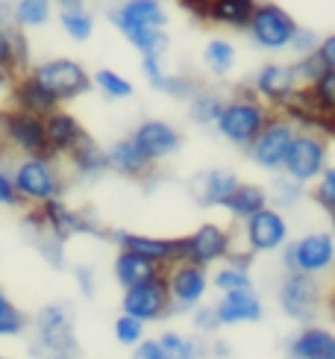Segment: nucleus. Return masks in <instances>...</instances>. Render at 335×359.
<instances>
[{"label":"nucleus","instance_id":"nucleus-57","mask_svg":"<svg viewBox=\"0 0 335 359\" xmlns=\"http://www.w3.org/2000/svg\"><path fill=\"white\" fill-rule=\"evenodd\" d=\"M0 359H6V356H0Z\"/></svg>","mask_w":335,"mask_h":359},{"label":"nucleus","instance_id":"nucleus-3","mask_svg":"<svg viewBox=\"0 0 335 359\" xmlns=\"http://www.w3.org/2000/svg\"><path fill=\"white\" fill-rule=\"evenodd\" d=\"M324 168H327V139L315 130L294 133L292 147H288L282 162V171L294 183H312V180L321 177Z\"/></svg>","mask_w":335,"mask_h":359},{"label":"nucleus","instance_id":"nucleus-24","mask_svg":"<svg viewBox=\"0 0 335 359\" xmlns=\"http://www.w3.org/2000/svg\"><path fill=\"white\" fill-rule=\"evenodd\" d=\"M288 353H292V359H335V333L306 324L303 333L292 339Z\"/></svg>","mask_w":335,"mask_h":359},{"label":"nucleus","instance_id":"nucleus-32","mask_svg":"<svg viewBox=\"0 0 335 359\" xmlns=\"http://www.w3.org/2000/svg\"><path fill=\"white\" fill-rule=\"evenodd\" d=\"M50 18V0H18L15 4V24L18 27H41Z\"/></svg>","mask_w":335,"mask_h":359},{"label":"nucleus","instance_id":"nucleus-55","mask_svg":"<svg viewBox=\"0 0 335 359\" xmlns=\"http://www.w3.org/2000/svg\"><path fill=\"white\" fill-rule=\"evenodd\" d=\"M329 215H332V230H335V209H332V212H329Z\"/></svg>","mask_w":335,"mask_h":359},{"label":"nucleus","instance_id":"nucleus-11","mask_svg":"<svg viewBox=\"0 0 335 359\" xmlns=\"http://www.w3.org/2000/svg\"><path fill=\"white\" fill-rule=\"evenodd\" d=\"M165 283H168V292H171V312L174 309H179V312L194 309L209 289L206 268L186 262V259L165 268Z\"/></svg>","mask_w":335,"mask_h":359},{"label":"nucleus","instance_id":"nucleus-49","mask_svg":"<svg viewBox=\"0 0 335 359\" xmlns=\"http://www.w3.org/2000/svg\"><path fill=\"white\" fill-rule=\"evenodd\" d=\"M224 259H226V265H233V268H241V271H247V268L253 265V250H247V253H235V250H230Z\"/></svg>","mask_w":335,"mask_h":359},{"label":"nucleus","instance_id":"nucleus-30","mask_svg":"<svg viewBox=\"0 0 335 359\" xmlns=\"http://www.w3.org/2000/svg\"><path fill=\"white\" fill-rule=\"evenodd\" d=\"M59 21H62L65 33H68L74 41H86V39H91V29H95V21H91V15H88L80 4L65 6L62 15H59Z\"/></svg>","mask_w":335,"mask_h":359},{"label":"nucleus","instance_id":"nucleus-13","mask_svg":"<svg viewBox=\"0 0 335 359\" xmlns=\"http://www.w3.org/2000/svg\"><path fill=\"white\" fill-rule=\"evenodd\" d=\"M230 250H233V233L218 227V224H203L191 236L182 238V259L203 268L224 259Z\"/></svg>","mask_w":335,"mask_h":359},{"label":"nucleus","instance_id":"nucleus-37","mask_svg":"<svg viewBox=\"0 0 335 359\" xmlns=\"http://www.w3.org/2000/svg\"><path fill=\"white\" fill-rule=\"evenodd\" d=\"M212 286H215L218 292H241V289H253L247 271H241V268H233V265H224L221 271L215 274V280H212Z\"/></svg>","mask_w":335,"mask_h":359},{"label":"nucleus","instance_id":"nucleus-1","mask_svg":"<svg viewBox=\"0 0 335 359\" xmlns=\"http://www.w3.org/2000/svg\"><path fill=\"white\" fill-rule=\"evenodd\" d=\"M271 115H273V109L259 100L256 92L247 88V92H238L235 97L224 100V109L218 115L215 127L224 139H230L238 147H247L259 136V130L268 124Z\"/></svg>","mask_w":335,"mask_h":359},{"label":"nucleus","instance_id":"nucleus-27","mask_svg":"<svg viewBox=\"0 0 335 359\" xmlns=\"http://www.w3.org/2000/svg\"><path fill=\"white\" fill-rule=\"evenodd\" d=\"M253 6H256V0H209L203 21L224 24V27H233V29H247Z\"/></svg>","mask_w":335,"mask_h":359},{"label":"nucleus","instance_id":"nucleus-23","mask_svg":"<svg viewBox=\"0 0 335 359\" xmlns=\"http://www.w3.org/2000/svg\"><path fill=\"white\" fill-rule=\"evenodd\" d=\"M106 162H109V168L118 171V174H124L130 180H144L150 177V171H153L156 162H150L139 147H135L132 139H121L115 142L109 151H106Z\"/></svg>","mask_w":335,"mask_h":359},{"label":"nucleus","instance_id":"nucleus-16","mask_svg":"<svg viewBox=\"0 0 335 359\" xmlns=\"http://www.w3.org/2000/svg\"><path fill=\"white\" fill-rule=\"evenodd\" d=\"M253 92H256V97L262 103H268L271 109H280L282 103H288L294 97V92H297L294 71L288 65H265L262 71L256 74Z\"/></svg>","mask_w":335,"mask_h":359},{"label":"nucleus","instance_id":"nucleus-17","mask_svg":"<svg viewBox=\"0 0 335 359\" xmlns=\"http://www.w3.org/2000/svg\"><path fill=\"white\" fill-rule=\"evenodd\" d=\"M109 18L124 36H132L135 29H142V27H165L168 24V15L159 0H127V4H121L118 9L109 12Z\"/></svg>","mask_w":335,"mask_h":359},{"label":"nucleus","instance_id":"nucleus-39","mask_svg":"<svg viewBox=\"0 0 335 359\" xmlns=\"http://www.w3.org/2000/svg\"><path fill=\"white\" fill-rule=\"evenodd\" d=\"M115 339L121 341V345H127V348H135L139 341L144 339V321H139V318H132V316H121L118 321H115Z\"/></svg>","mask_w":335,"mask_h":359},{"label":"nucleus","instance_id":"nucleus-10","mask_svg":"<svg viewBox=\"0 0 335 359\" xmlns=\"http://www.w3.org/2000/svg\"><path fill=\"white\" fill-rule=\"evenodd\" d=\"M36 330H39V341L48 351H53L56 356L71 359L80 353L77 336H74V321L65 304H50L39 312L36 318Z\"/></svg>","mask_w":335,"mask_h":359},{"label":"nucleus","instance_id":"nucleus-48","mask_svg":"<svg viewBox=\"0 0 335 359\" xmlns=\"http://www.w3.org/2000/svg\"><path fill=\"white\" fill-rule=\"evenodd\" d=\"M317 56H321V62L329 71H335V36H329V39H324L321 44H317Z\"/></svg>","mask_w":335,"mask_h":359},{"label":"nucleus","instance_id":"nucleus-33","mask_svg":"<svg viewBox=\"0 0 335 359\" xmlns=\"http://www.w3.org/2000/svg\"><path fill=\"white\" fill-rule=\"evenodd\" d=\"M203 56H206V65L212 68V74H218V77H224V74H230V68H233V62H235V50H233V44H230V41H224V39L209 41Z\"/></svg>","mask_w":335,"mask_h":359},{"label":"nucleus","instance_id":"nucleus-40","mask_svg":"<svg viewBox=\"0 0 335 359\" xmlns=\"http://www.w3.org/2000/svg\"><path fill=\"white\" fill-rule=\"evenodd\" d=\"M312 198L321 203L324 209H329V212L335 209V165L321 171V177H317V186L312 191Z\"/></svg>","mask_w":335,"mask_h":359},{"label":"nucleus","instance_id":"nucleus-15","mask_svg":"<svg viewBox=\"0 0 335 359\" xmlns=\"http://www.w3.org/2000/svg\"><path fill=\"white\" fill-rule=\"evenodd\" d=\"M39 215H41V221H44V227H48V230L59 238V242H65V238L77 236V233L106 238V233L95 224V218L86 215V212H74V209H68L59 198L39 203Z\"/></svg>","mask_w":335,"mask_h":359},{"label":"nucleus","instance_id":"nucleus-35","mask_svg":"<svg viewBox=\"0 0 335 359\" xmlns=\"http://www.w3.org/2000/svg\"><path fill=\"white\" fill-rule=\"evenodd\" d=\"M95 86L100 88L106 97H112V100H121V97H130L132 95V83H127L121 74H115L109 68H103V71L95 74Z\"/></svg>","mask_w":335,"mask_h":359},{"label":"nucleus","instance_id":"nucleus-51","mask_svg":"<svg viewBox=\"0 0 335 359\" xmlns=\"http://www.w3.org/2000/svg\"><path fill=\"white\" fill-rule=\"evenodd\" d=\"M215 356H230V345H224V341H215Z\"/></svg>","mask_w":335,"mask_h":359},{"label":"nucleus","instance_id":"nucleus-9","mask_svg":"<svg viewBox=\"0 0 335 359\" xmlns=\"http://www.w3.org/2000/svg\"><path fill=\"white\" fill-rule=\"evenodd\" d=\"M4 142L15 147L21 156H50L48 136H44V118L33 112L24 109L4 112Z\"/></svg>","mask_w":335,"mask_h":359},{"label":"nucleus","instance_id":"nucleus-52","mask_svg":"<svg viewBox=\"0 0 335 359\" xmlns=\"http://www.w3.org/2000/svg\"><path fill=\"white\" fill-rule=\"evenodd\" d=\"M327 306H329V316H332V321H335V289H332V294L327 297Z\"/></svg>","mask_w":335,"mask_h":359},{"label":"nucleus","instance_id":"nucleus-12","mask_svg":"<svg viewBox=\"0 0 335 359\" xmlns=\"http://www.w3.org/2000/svg\"><path fill=\"white\" fill-rule=\"evenodd\" d=\"M124 312L139 321H159L171 312V292H168L165 271L153 280H144L139 286L124 289Z\"/></svg>","mask_w":335,"mask_h":359},{"label":"nucleus","instance_id":"nucleus-20","mask_svg":"<svg viewBox=\"0 0 335 359\" xmlns=\"http://www.w3.org/2000/svg\"><path fill=\"white\" fill-rule=\"evenodd\" d=\"M44 136H48V151L50 156H65L74 144H80L88 133L80 127V121L62 107L44 115Z\"/></svg>","mask_w":335,"mask_h":359},{"label":"nucleus","instance_id":"nucleus-29","mask_svg":"<svg viewBox=\"0 0 335 359\" xmlns=\"http://www.w3.org/2000/svg\"><path fill=\"white\" fill-rule=\"evenodd\" d=\"M262 206H268V191L259 186H250V183H238L230 198L224 201V209H230L233 218H238V221L250 218Z\"/></svg>","mask_w":335,"mask_h":359},{"label":"nucleus","instance_id":"nucleus-54","mask_svg":"<svg viewBox=\"0 0 335 359\" xmlns=\"http://www.w3.org/2000/svg\"><path fill=\"white\" fill-rule=\"evenodd\" d=\"M4 27H6V24H4V9H0V33H4Z\"/></svg>","mask_w":335,"mask_h":359},{"label":"nucleus","instance_id":"nucleus-41","mask_svg":"<svg viewBox=\"0 0 335 359\" xmlns=\"http://www.w3.org/2000/svg\"><path fill=\"white\" fill-rule=\"evenodd\" d=\"M0 206H24L21 194L15 191V183H12V174L6 168H0Z\"/></svg>","mask_w":335,"mask_h":359},{"label":"nucleus","instance_id":"nucleus-14","mask_svg":"<svg viewBox=\"0 0 335 359\" xmlns=\"http://www.w3.org/2000/svg\"><path fill=\"white\" fill-rule=\"evenodd\" d=\"M245 242L253 253H265V250H277L288 242V224L285 218L271 206H262L259 212H253L250 218H245Z\"/></svg>","mask_w":335,"mask_h":359},{"label":"nucleus","instance_id":"nucleus-46","mask_svg":"<svg viewBox=\"0 0 335 359\" xmlns=\"http://www.w3.org/2000/svg\"><path fill=\"white\" fill-rule=\"evenodd\" d=\"M292 48L300 50V53H312V50H317V36L309 33V29H300L297 27V33L292 39Z\"/></svg>","mask_w":335,"mask_h":359},{"label":"nucleus","instance_id":"nucleus-43","mask_svg":"<svg viewBox=\"0 0 335 359\" xmlns=\"http://www.w3.org/2000/svg\"><path fill=\"white\" fill-rule=\"evenodd\" d=\"M142 68H144V77L150 80V86H153V88H162V83H165L168 74H165L162 65H159V56H144Z\"/></svg>","mask_w":335,"mask_h":359},{"label":"nucleus","instance_id":"nucleus-50","mask_svg":"<svg viewBox=\"0 0 335 359\" xmlns=\"http://www.w3.org/2000/svg\"><path fill=\"white\" fill-rule=\"evenodd\" d=\"M12 80H15V74H12L9 68L0 65V95L9 92V88H12Z\"/></svg>","mask_w":335,"mask_h":359},{"label":"nucleus","instance_id":"nucleus-36","mask_svg":"<svg viewBox=\"0 0 335 359\" xmlns=\"http://www.w3.org/2000/svg\"><path fill=\"white\" fill-rule=\"evenodd\" d=\"M294 71V80H297V88H303V86H312L321 74L327 71V65L321 62V56H317V50H312V53H303L300 56V62L292 68Z\"/></svg>","mask_w":335,"mask_h":359},{"label":"nucleus","instance_id":"nucleus-34","mask_svg":"<svg viewBox=\"0 0 335 359\" xmlns=\"http://www.w3.org/2000/svg\"><path fill=\"white\" fill-rule=\"evenodd\" d=\"M159 345H162L168 359H200L203 356V348L197 345V341H191L186 336H177V333H165L159 339Z\"/></svg>","mask_w":335,"mask_h":359},{"label":"nucleus","instance_id":"nucleus-6","mask_svg":"<svg viewBox=\"0 0 335 359\" xmlns=\"http://www.w3.org/2000/svg\"><path fill=\"white\" fill-rule=\"evenodd\" d=\"M247 29H250V36L259 48L282 50L292 44V39L297 33V21L285 9H280L277 4H256L250 21H247Z\"/></svg>","mask_w":335,"mask_h":359},{"label":"nucleus","instance_id":"nucleus-38","mask_svg":"<svg viewBox=\"0 0 335 359\" xmlns=\"http://www.w3.org/2000/svg\"><path fill=\"white\" fill-rule=\"evenodd\" d=\"M24 316L9 304V297L0 292V336H21L24 333Z\"/></svg>","mask_w":335,"mask_h":359},{"label":"nucleus","instance_id":"nucleus-47","mask_svg":"<svg viewBox=\"0 0 335 359\" xmlns=\"http://www.w3.org/2000/svg\"><path fill=\"white\" fill-rule=\"evenodd\" d=\"M74 277H77V286H80V292H83L86 297L95 294V274H91V268L80 265L77 271H74Z\"/></svg>","mask_w":335,"mask_h":359},{"label":"nucleus","instance_id":"nucleus-42","mask_svg":"<svg viewBox=\"0 0 335 359\" xmlns=\"http://www.w3.org/2000/svg\"><path fill=\"white\" fill-rule=\"evenodd\" d=\"M194 324H197V330H200V333H215L221 327V321L215 316V306H200V309H197L194 312Z\"/></svg>","mask_w":335,"mask_h":359},{"label":"nucleus","instance_id":"nucleus-53","mask_svg":"<svg viewBox=\"0 0 335 359\" xmlns=\"http://www.w3.org/2000/svg\"><path fill=\"white\" fill-rule=\"evenodd\" d=\"M56 4H62V6H71V4H77V0H56Z\"/></svg>","mask_w":335,"mask_h":359},{"label":"nucleus","instance_id":"nucleus-26","mask_svg":"<svg viewBox=\"0 0 335 359\" xmlns=\"http://www.w3.org/2000/svg\"><path fill=\"white\" fill-rule=\"evenodd\" d=\"M238 186V177L230 171H206L200 177H194L191 183V194L197 203L203 206H224V201L233 194V189Z\"/></svg>","mask_w":335,"mask_h":359},{"label":"nucleus","instance_id":"nucleus-25","mask_svg":"<svg viewBox=\"0 0 335 359\" xmlns=\"http://www.w3.org/2000/svg\"><path fill=\"white\" fill-rule=\"evenodd\" d=\"M162 271H165L162 265H156L153 259L142 257V253H132V250H127V248H121L118 257H115V280H118L124 289L139 286V283H144V280H153V277H159Z\"/></svg>","mask_w":335,"mask_h":359},{"label":"nucleus","instance_id":"nucleus-31","mask_svg":"<svg viewBox=\"0 0 335 359\" xmlns=\"http://www.w3.org/2000/svg\"><path fill=\"white\" fill-rule=\"evenodd\" d=\"M221 109H224V97L221 95H215V92H200L197 88L194 92V97H191V118L197 124H215L218 121V115H221Z\"/></svg>","mask_w":335,"mask_h":359},{"label":"nucleus","instance_id":"nucleus-56","mask_svg":"<svg viewBox=\"0 0 335 359\" xmlns=\"http://www.w3.org/2000/svg\"><path fill=\"white\" fill-rule=\"evenodd\" d=\"M53 359H62V356H53Z\"/></svg>","mask_w":335,"mask_h":359},{"label":"nucleus","instance_id":"nucleus-5","mask_svg":"<svg viewBox=\"0 0 335 359\" xmlns=\"http://www.w3.org/2000/svg\"><path fill=\"white\" fill-rule=\"evenodd\" d=\"M294 133H297V127L288 121L285 115H271L268 124L259 130V136L247 144L250 159L265 171H282V162H285L288 147H292Z\"/></svg>","mask_w":335,"mask_h":359},{"label":"nucleus","instance_id":"nucleus-21","mask_svg":"<svg viewBox=\"0 0 335 359\" xmlns=\"http://www.w3.org/2000/svg\"><path fill=\"white\" fill-rule=\"evenodd\" d=\"M9 95H12V103H15V109H24V112H33V115H48L59 107V100L44 88L33 74L24 71L18 74V77L12 80V88H9Z\"/></svg>","mask_w":335,"mask_h":359},{"label":"nucleus","instance_id":"nucleus-44","mask_svg":"<svg viewBox=\"0 0 335 359\" xmlns=\"http://www.w3.org/2000/svg\"><path fill=\"white\" fill-rule=\"evenodd\" d=\"M273 189H277V201L280 203H294L300 198V183H294L292 177H288V180H277Z\"/></svg>","mask_w":335,"mask_h":359},{"label":"nucleus","instance_id":"nucleus-45","mask_svg":"<svg viewBox=\"0 0 335 359\" xmlns=\"http://www.w3.org/2000/svg\"><path fill=\"white\" fill-rule=\"evenodd\" d=\"M132 359H168L162 345H159V339L156 341H150V339H142L139 345H135V356Z\"/></svg>","mask_w":335,"mask_h":359},{"label":"nucleus","instance_id":"nucleus-2","mask_svg":"<svg viewBox=\"0 0 335 359\" xmlns=\"http://www.w3.org/2000/svg\"><path fill=\"white\" fill-rule=\"evenodd\" d=\"M9 174H12L15 191L21 194V201L33 206L59 198L65 186L62 174L56 168V156H21Z\"/></svg>","mask_w":335,"mask_h":359},{"label":"nucleus","instance_id":"nucleus-18","mask_svg":"<svg viewBox=\"0 0 335 359\" xmlns=\"http://www.w3.org/2000/svg\"><path fill=\"white\" fill-rule=\"evenodd\" d=\"M112 238L132 253L153 259L156 265L168 268L182 259V238H153V236H135V233H112Z\"/></svg>","mask_w":335,"mask_h":359},{"label":"nucleus","instance_id":"nucleus-8","mask_svg":"<svg viewBox=\"0 0 335 359\" xmlns=\"http://www.w3.org/2000/svg\"><path fill=\"white\" fill-rule=\"evenodd\" d=\"M280 306L288 318L300 324H312L321 309V286H317L315 274L288 271L280 283Z\"/></svg>","mask_w":335,"mask_h":359},{"label":"nucleus","instance_id":"nucleus-4","mask_svg":"<svg viewBox=\"0 0 335 359\" xmlns=\"http://www.w3.org/2000/svg\"><path fill=\"white\" fill-rule=\"evenodd\" d=\"M29 74H33L59 103L80 97L91 88V77L80 62H74V59H50V62L29 68Z\"/></svg>","mask_w":335,"mask_h":359},{"label":"nucleus","instance_id":"nucleus-28","mask_svg":"<svg viewBox=\"0 0 335 359\" xmlns=\"http://www.w3.org/2000/svg\"><path fill=\"white\" fill-rule=\"evenodd\" d=\"M65 159L71 162V168L77 171L80 177H97V174H103L106 168H109V162H106V151H100V147L88 136L80 144H74L71 151L65 154Z\"/></svg>","mask_w":335,"mask_h":359},{"label":"nucleus","instance_id":"nucleus-19","mask_svg":"<svg viewBox=\"0 0 335 359\" xmlns=\"http://www.w3.org/2000/svg\"><path fill=\"white\" fill-rule=\"evenodd\" d=\"M132 142L135 147L150 159V162H159V159H168L171 154L179 151V133L165 124V121H144L139 130L132 133Z\"/></svg>","mask_w":335,"mask_h":359},{"label":"nucleus","instance_id":"nucleus-22","mask_svg":"<svg viewBox=\"0 0 335 359\" xmlns=\"http://www.w3.org/2000/svg\"><path fill=\"white\" fill-rule=\"evenodd\" d=\"M215 316L224 324H247L262 318V301L256 297L253 289H241V292H224V301L215 304Z\"/></svg>","mask_w":335,"mask_h":359},{"label":"nucleus","instance_id":"nucleus-7","mask_svg":"<svg viewBox=\"0 0 335 359\" xmlns=\"http://www.w3.org/2000/svg\"><path fill=\"white\" fill-rule=\"evenodd\" d=\"M282 265L285 271H303V274H324L335 262V238L329 233H312L303 236L292 245H282Z\"/></svg>","mask_w":335,"mask_h":359}]
</instances>
